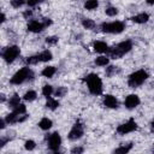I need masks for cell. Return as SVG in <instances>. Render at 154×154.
<instances>
[{
	"label": "cell",
	"mask_w": 154,
	"mask_h": 154,
	"mask_svg": "<svg viewBox=\"0 0 154 154\" xmlns=\"http://www.w3.org/2000/svg\"><path fill=\"white\" fill-rule=\"evenodd\" d=\"M106 14L107 16H109V17H113V16H116V14H118V8L117 7H113V6H109V7H107L106 8Z\"/></svg>",
	"instance_id": "29"
},
{
	"label": "cell",
	"mask_w": 154,
	"mask_h": 154,
	"mask_svg": "<svg viewBox=\"0 0 154 154\" xmlns=\"http://www.w3.org/2000/svg\"><path fill=\"white\" fill-rule=\"evenodd\" d=\"M82 24H83V26L85 28V29H89V30H93L94 28H95V22L93 20V19H90V18H84L83 20H82Z\"/></svg>",
	"instance_id": "22"
},
{
	"label": "cell",
	"mask_w": 154,
	"mask_h": 154,
	"mask_svg": "<svg viewBox=\"0 0 154 154\" xmlns=\"http://www.w3.org/2000/svg\"><path fill=\"white\" fill-rule=\"evenodd\" d=\"M95 64H96L97 66H106V65L108 64V58H107V57H103V55L97 57V58L95 59Z\"/></svg>",
	"instance_id": "26"
},
{
	"label": "cell",
	"mask_w": 154,
	"mask_h": 154,
	"mask_svg": "<svg viewBox=\"0 0 154 154\" xmlns=\"http://www.w3.org/2000/svg\"><path fill=\"white\" fill-rule=\"evenodd\" d=\"M140 102H141V101H140V97H138L136 94H130V95L126 96V99H125V101H124V105H125L126 108L132 109V108L137 107V106L140 105Z\"/></svg>",
	"instance_id": "10"
},
{
	"label": "cell",
	"mask_w": 154,
	"mask_h": 154,
	"mask_svg": "<svg viewBox=\"0 0 154 154\" xmlns=\"http://www.w3.org/2000/svg\"><path fill=\"white\" fill-rule=\"evenodd\" d=\"M45 28H46L45 24L42 22H38V20H31L28 24V30L31 32H41Z\"/></svg>",
	"instance_id": "11"
},
{
	"label": "cell",
	"mask_w": 154,
	"mask_h": 154,
	"mask_svg": "<svg viewBox=\"0 0 154 154\" xmlns=\"http://www.w3.org/2000/svg\"><path fill=\"white\" fill-rule=\"evenodd\" d=\"M1 101H5V95H1Z\"/></svg>",
	"instance_id": "43"
},
{
	"label": "cell",
	"mask_w": 154,
	"mask_h": 154,
	"mask_svg": "<svg viewBox=\"0 0 154 154\" xmlns=\"http://www.w3.org/2000/svg\"><path fill=\"white\" fill-rule=\"evenodd\" d=\"M119 72H120L119 67L118 66H114V65H111V66H108L106 69V76L107 77H112V76H114V75H117Z\"/></svg>",
	"instance_id": "20"
},
{
	"label": "cell",
	"mask_w": 154,
	"mask_h": 154,
	"mask_svg": "<svg viewBox=\"0 0 154 154\" xmlns=\"http://www.w3.org/2000/svg\"><path fill=\"white\" fill-rule=\"evenodd\" d=\"M82 152H83V148H82V147H75V148L71 149V153H73V154H76V153H82Z\"/></svg>",
	"instance_id": "36"
},
{
	"label": "cell",
	"mask_w": 154,
	"mask_h": 154,
	"mask_svg": "<svg viewBox=\"0 0 154 154\" xmlns=\"http://www.w3.org/2000/svg\"><path fill=\"white\" fill-rule=\"evenodd\" d=\"M102 102L108 108H117L118 107V100L113 95H109V94H107V95L103 96V101Z\"/></svg>",
	"instance_id": "12"
},
{
	"label": "cell",
	"mask_w": 154,
	"mask_h": 154,
	"mask_svg": "<svg viewBox=\"0 0 154 154\" xmlns=\"http://www.w3.org/2000/svg\"><path fill=\"white\" fill-rule=\"evenodd\" d=\"M5 20H6V17H5V14H4V13H2V14H1V22H2V23H4V22H5Z\"/></svg>",
	"instance_id": "40"
},
{
	"label": "cell",
	"mask_w": 154,
	"mask_h": 154,
	"mask_svg": "<svg viewBox=\"0 0 154 154\" xmlns=\"http://www.w3.org/2000/svg\"><path fill=\"white\" fill-rule=\"evenodd\" d=\"M25 4V0H11V5L14 8H19Z\"/></svg>",
	"instance_id": "33"
},
{
	"label": "cell",
	"mask_w": 154,
	"mask_h": 154,
	"mask_svg": "<svg viewBox=\"0 0 154 154\" xmlns=\"http://www.w3.org/2000/svg\"><path fill=\"white\" fill-rule=\"evenodd\" d=\"M149 19V16L148 13H140V14H136L134 17H131V20L137 23V24H143V23H147Z\"/></svg>",
	"instance_id": "14"
},
{
	"label": "cell",
	"mask_w": 154,
	"mask_h": 154,
	"mask_svg": "<svg viewBox=\"0 0 154 154\" xmlns=\"http://www.w3.org/2000/svg\"><path fill=\"white\" fill-rule=\"evenodd\" d=\"M32 78H34V72H32V70L29 69L28 66H25V67H22L19 71H17V72L12 76V78L10 79V83L18 85V84H22V83H24L25 81H29V79H32Z\"/></svg>",
	"instance_id": "3"
},
{
	"label": "cell",
	"mask_w": 154,
	"mask_h": 154,
	"mask_svg": "<svg viewBox=\"0 0 154 154\" xmlns=\"http://www.w3.org/2000/svg\"><path fill=\"white\" fill-rule=\"evenodd\" d=\"M58 106H59L58 100L52 99V97H47V102H46V107H47V108H49V109H55Z\"/></svg>",
	"instance_id": "23"
},
{
	"label": "cell",
	"mask_w": 154,
	"mask_h": 154,
	"mask_svg": "<svg viewBox=\"0 0 154 154\" xmlns=\"http://www.w3.org/2000/svg\"><path fill=\"white\" fill-rule=\"evenodd\" d=\"M93 48H94V51L97 52V53H105V52L108 51V46H107V43L103 42V41H95V42L93 43Z\"/></svg>",
	"instance_id": "13"
},
{
	"label": "cell",
	"mask_w": 154,
	"mask_h": 154,
	"mask_svg": "<svg viewBox=\"0 0 154 154\" xmlns=\"http://www.w3.org/2000/svg\"><path fill=\"white\" fill-rule=\"evenodd\" d=\"M43 24H45V26H48V25H51V24H52V20H51L49 18H45Z\"/></svg>",
	"instance_id": "37"
},
{
	"label": "cell",
	"mask_w": 154,
	"mask_h": 154,
	"mask_svg": "<svg viewBox=\"0 0 154 154\" xmlns=\"http://www.w3.org/2000/svg\"><path fill=\"white\" fill-rule=\"evenodd\" d=\"M5 122H6L5 119H1V120H0V128H1V129L5 128Z\"/></svg>",
	"instance_id": "39"
},
{
	"label": "cell",
	"mask_w": 154,
	"mask_h": 154,
	"mask_svg": "<svg viewBox=\"0 0 154 154\" xmlns=\"http://www.w3.org/2000/svg\"><path fill=\"white\" fill-rule=\"evenodd\" d=\"M37 55H38V60H40V61H49V60H52V58H53L52 52L48 51V49L41 52V53L37 54Z\"/></svg>",
	"instance_id": "15"
},
{
	"label": "cell",
	"mask_w": 154,
	"mask_h": 154,
	"mask_svg": "<svg viewBox=\"0 0 154 154\" xmlns=\"http://www.w3.org/2000/svg\"><path fill=\"white\" fill-rule=\"evenodd\" d=\"M132 48V42L130 40H126V41H123L120 43H118L117 46H113V47H108V51H107V54L109 58L112 59H119L122 58L125 53L130 52Z\"/></svg>",
	"instance_id": "1"
},
{
	"label": "cell",
	"mask_w": 154,
	"mask_h": 154,
	"mask_svg": "<svg viewBox=\"0 0 154 154\" xmlns=\"http://www.w3.org/2000/svg\"><path fill=\"white\" fill-rule=\"evenodd\" d=\"M125 29V24L123 22H111V23H102L101 24V30L103 32H109V34H119Z\"/></svg>",
	"instance_id": "5"
},
{
	"label": "cell",
	"mask_w": 154,
	"mask_h": 154,
	"mask_svg": "<svg viewBox=\"0 0 154 154\" xmlns=\"http://www.w3.org/2000/svg\"><path fill=\"white\" fill-rule=\"evenodd\" d=\"M146 1H147L149 5H153V4H154V0H146Z\"/></svg>",
	"instance_id": "41"
},
{
	"label": "cell",
	"mask_w": 154,
	"mask_h": 154,
	"mask_svg": "<svg viewBox=\"0 0 154 154\" xmlns=\"http://www.w3.org/2000/svg\"><path fill=\"white\" fill-rule=\"evenodd\" d=\"M5 120H6V123H8V124L18 123V122H19V114H17L16 112H11L10 114H7V116H6Z\"/></svg>",
	"instance_id": "16"
},
{
	"label": "cell",
	"mask_w": 154,
	"mask_h": 154,
	"mask_svg": "<svg viewBox=\"0 0 154 154\" xmlns=\"http://www.w3.org/2000/svg\"><path fill=\"white\" fill-rule=\"evenodd\" d=\"M52 125H53V123H52V120L48 119V118H42V119L40 120V123H38V126H40L42 130H48V129L52 128Z\"/></svg>",
	"instance_id": "17"
},
{
	"label": "cell",
	"mask_w": 154,
	"mask_h": 154,
	"mask_svg": "<svg viewBox=\"0 0 154 154\" xmlns=\"http://www.w3.org/2000/svg\"><path fill=\"white\" fill-rule=\"evenodd\" d=\"M150 125H152V130H154V120L152 122V124H150Z\"/></svg>",
	"instance_id": "42"
},
{
	"label": "cell",
	"mask_w": 154,
	"mask_h": 154,
	"mask_svg": "<svg viewBox=\"0 0 154 154\" xmlns=\"http://www.w3.org/2000/svg\"><path fill=\"white\" fill-rule=\"evenodd\" d=\"M36 96H37V94H36V91L35 90H28L25 94H24V96H23V99L25 100V101H34L35 99H36Z\"/></svg>",
	"instance_id": "25"
},
{
	"label": "cell",
	"mask_w": 154,
	"mask_h": 154,
	"mask_svg": "<svg viewBox=\"0 0 154 154\" xmlns=\"http://www.w3.org/2000/svg\"><path fill=\"white\" fill-rule=\"evenodd\" d=\"M20 103V97L18 96V94H13L10 99H8V106L10 107H12V108H14L17 105H19Z\"/></svg>",
	"instance_id": "19"
},
{
	"label": "cell",
	"mask_w": 154,
	"mask_h": 154,
	"mask_svg": "<svg viewBox=\"0 0 154 154\" xmlns=\"http://www.w3.org/2000/svg\"><path fill=\"white\" fill-rule=\"evenodd\" d=\"M136 129H137L136 122H135L134 119H129L126 123L120 124V125L117 128V132H118L119 135H126V134H129V132L135 131Z\"/></svg>",
	"instance_id": "8"
},
{
	"label": "cell",
	"mask_w": 154,
	"mask_h": 154,
	"mask_svg": "<svg viewBox=\"0 0 154 154\" xmlns=\"http://www.w3.org/2000/svg\"><path fill=\"white\" fill-rule=\"evenodd\" d=\"M66 93H67V89H66L65 87H58V89L55 90V96L61 97V96H64Z\"/></svg>",
	"instance_id": "31"
},
{
	"label": "cell",
	"mask_w": 154,
	"mask_h": 154,
	"mask_svg": "<svg viewBox=\"0 0 154 154\" xmlns=\"http://www.w3.org/2000/svg\"><path fill=\"white\" fill-rule=\"evenodd\" d=\"M132 148V143H126V144H123L120 147H118L117 149H114V153H128L130 152Z\"/></svg>",
	"instance_id": "24"
},
{
	"label": "cell",
	"mask_w": 154,
	"mask_h": 154,
	"mask_svg": "<svg viewBox=\"0 0 154 154\" xmlns=\"http://www.w3.org/2000/svg\"><path fill=\"white\" fill-rule=\"evenodd\" d=\"M83 132H84V130H83V125H82L81 123L77 122V123L73 124V126H72V129L70 130L67 137H69V140H71V141H76V140H78V138L82 137Z\"/></svg>",
	"instance_id": "9"
},
{
	"label": "cell",
	"mask_w": 154,
	"mask_h": 154,
	"mask_svg": "<svg viewBox=\"0 0 154 154\" xmlns=\"http://www.w3.org/2000/svg\"><path fill=\"white\" fill-rule=\"evenodd\" d=\"M23 14H24V17H25V18H28V17H31V14H32V12H31L30 10H28V11H25V12H24Z\"/></svg>",
	"instance_id": "38"
},
{
	"label": "cell",
	"mask_w": 154,
	"mask_h": 154,
	"mask_svg": "<svg viewBox=\"0 0 154 154\" xmlns=\"http://www.w3.org/2000/svg\"><path fill=\"white\" fill-rule=\"evenodd\" d=\"M19 54H20V49H19L18 46H10V47H6L4 49L2 58L7 64H11L18 58Z\"/></svg>",
	"instance_id": "6"
},
{
	"label": "cell",
	"mask_w": 154,
	"mask_h": 154,
	"mask_svg": "<svg viewBox=\"0 0 154 154\" xmlns=\"http://www.w3.org/2000/svg\"><path fill=\"white\" fill-rule=\"evenodd\" d=\"M25 111H26V107H25V105L24 103H19V105H17L14 108H13V112H16L17 114H24L25 113Z\"/></svg>",
	"instance_id": "28"
},
{
	"label": "cell",
	"mask_w": 154,
	"mask_h": 154,
	"mask_svg": "<svg viewBox=\"0 0 154 154\" xmlns=\"http://www.w3.org/2000/svg\"><path fill=\"white\" fill-rule=\"evenodd\" d=\"M85 82H87V85H88L90 94L100 95L102 93V81L96 73H89L85 77Z\"/></svg>",
	"instance_id": "2"
},
{
	"label": "cell",
	"mask_w": 154,
	"mask_h": 154,
	"mask_svg": "<svg viewBox=\"0 0 154 154\" xmlns=\"http://www.w3.org/2000/svg\"><path fill=\"white\" fill-rule=\"evenodd\" d=\"M97 6H99V1H97V0H87V1L84 2L85 10H89V11L95 10Z\"/></svg>",
	"instance_id": "21"
},
{
	"label": "cell",
	"mask_w": 154,
	"mask_h": 154,
	"mask_svg": "<svg viewBox=\"0 0 154 154\" xmlns=\"http://www.w3.org/2000/svg\"><path fill=\"white\" fill-rule=\"evenodd\" d=\"M42 1H43V0H28V1H26V4H28L29 6H31V7H32V6H36V5L41 4Z\"/></svg>",
	"instance_id": "35"
},
{
	"label": "cell",
	"mask_w": 154,
	"mask_h": 154,
	"mask_svg": "<svg viewBox=\"0 0 154 154\" xmlns=\"http://www.w3.org/2000/svg\"><path fill=\"white\" fill-rule=\"evenodd\" d=\"M42 94H43V96L49 97V96L53 94V87H52V85H49V84L45 85V87L42 88Z\"/></svg>",
	"instance_id": "27"
},
{
	"label": "cell",
	"mask_w": 154,
	"mask_h": 154,
	"mask_svg": "<svg viewBox=\"0 0 154 154\" xmlns=\"http://www.w3.org/2000/svg\"><path fill=\"white\" fill-rule=\"evenodd\" d=\"M61 144V137L59 135V132H53L48 136L47 138V146L48 148L52 150V152H58L59 150V147Z\"/></svg>",
	"instance_id": "7"
},
{
	"label": "cell",
	"mask_w": 154,
	"mask_h": 154,
	"mask_svg": "<svg viewBox=\"0 0 154 154\" xmlns=\"http://www.w3.org/2000/svg\"><path fill=\"white\" fill-rule=\"evenodd\" d=\"M147 78H148L147 71H144V70H137V71H135L134 73H131V75L129 76L128 84H129V87H131V88H137V87H140L141 84H143V82H144Z\"/></svg>",
	"instance_id": "4"
},
{
	"label": "cell",
	"mask_w": 154,
	"mask_h": 154,
	"mask_svg": "<svg viewBox=\"0 0 154 154\" xmlns=\"http://www.w3.org/2000/svg\"><path fill=\"white\" fill-rule=\"evenodd\" d=\"M42 76H45V77H47V78H51V77H53V75L55 73V67L54 66H47V67H45L43 70H42Z\"/></svg>",
	"instance_id": "18"
},
{
	"label": "cell",
	"mask_w": 154,
	"mask_h": 154,
	"mask_svg": "<svg viewBox=\"0 0 154 154\" xmlns=\"http://www.w3.org/2000/svg\"><path fill=\"white\" fill-rule=\"evenodd\" d=\"M40 60H38V55H32V57H28L25 59V63L29 64V65H32V64H37Z\"/></svg>",
	"instance_id": "30"
},
{
	"label": "cell",
	"mask_w": 154,
	"mask_h": 154,
	"mask_svg": "<svg viewBox=\"0 0 154 154\" xmlns=\"http://www.w3.org/2000/svg\"><path fill=\"white\" fill-rule=\"evenodd\" d=\"M46 42L48 45H55V43H58V37L57 36H49L46 38Z\"/></svg>",
	"instance_id": "34"
},
{
	"label": "cell",
	"mask_w": 154,
	"mask_h": 154,
	"mask_svg": "<svg viewBox=\"0 0 154 154\" xmlns=\"http://www.w3.org/2000/svg\"><path fill=\"white\" fill-rule=\"evenodd\" d=\"M24 147H25V149H26V150H32V149L36 147V143H35L32 140H28V141H25Z\"/></svg>",
	"instance_id": "32"
}]
</instances>
